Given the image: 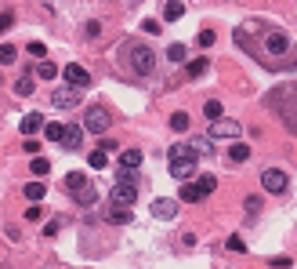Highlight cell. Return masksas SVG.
Segmentation results:
<instances>
[{
  "instance_id": "6da1fadb",
  "label": "cell",
  "mask_w": 297,
  "mask_h": 269,
  "mask_svg": "<svg viewBox=\"0 0 297 269\" xmlns=\"http://www.w3.org/2000/svg\"><path fill=\"white\" fill-rule=\"evenodd\" d=\"M268 106L279 113V120L286 124V131H293V135H297V80L279 84V88L268 95Z\"/></svg>"
},
{
  "instance_id": "7a4b0ae2",
  "label": "cell",
  "mask_w": 297,
  "mask_h": 269,
  "mask_svg": "<svg viewBox=\"0 0 297 269\" xmlns=\"http://www.w3.org/2000/svg\"><path fill=\"white\" fill-rule=\"evenodd\" d=\"M258 51H261L268 62H283V58L290 55V36H286L283 29H276V26H265V29H261ZM258 51H254V55H258Z\"/></svg>"
},
{
  "instance_id": "3957f363",
  "label": "cell",
  "mask_w": 297,
  "mask_h": 269,
  "mask_svg": "<svg viewBox=\"0 0 297 269\" xmlns=\"http://www.w3.org/2000/svg\"><path fill=\"white\" fill-rule=\"evenodd\" d=\"M109 124H112V117H109V109H105V106H91L87 113H83V128H87L91 135H105Z\"/></svg>"
},
{
  "instance_id": "277c9868",
  "label": "cell",
  "mask_w": 297,
  "mask_h": 269,
  "mask_svg": "<svg viewBox=\"0 0 297 269\" xmlns=\"http://www.w3.org/2000/svg\"><path fill=\"white\" fill-rule=\"evenodd\" d=\"M131 66H134L138 76H152V69H156V55H152V48H145V44L131 48Z\"/></svg>"
},
{
  "instance_id": "5b68a950",
  "label": "cell",
  "mask_w": 297,
  "mask_h": 269,
  "mask_svg": "<svg viewBox=\"0 0 297 269\" xmlns=\"http://www.w3.org/2000/svg\"><path fill=\"white\" fill-rule=\"evenodd\" d=\"M214 142H236L239 135H243V128L236 124V120H225V117H218L214 124H210V131H207Z\"/></svg>"
},
{
  "instance_id": "8992f818",
  "label": "cell",
  "mask_w": 297,
  "mask_h": 269,
  "mask_svg": "<svg viewBox=\"0 0 297 269\" xmlns=\"http://www.w3.org/2000/svg\"><path fill=\"white\" fill-rule=\"evenodd\" d=\"M51 106H58V109H76V106H80V88H76V84H62V88H55Z\"/></svg>"
},
{
  "instance_id": "52a82bcc",
  "label": "cell",
  "mask_w": 297,
  "mask_h": 269,
  "mask_svg": "<svg viewBox=\"0 0 297 269\" xmlns=\"http://www.w3.org/2000/svg\"><path fill=\"white\" fill-rule=\"evenodd\" d=\"M261 185H265V193H286V171L268 168V171L261 175Z\"/></svg>"
},
{
  "instance_id": "ba28073f",
  "label": "cell",
  "mask_w": 297,
  "mask_h": 269,
  "mask_svg": "<svg viewBox=\"0 0 297 269\" xmlns=\"http://www.w3.org/2000/svg\"><path fill=\"white\" fill-rule=\"evenodd\" d=\"M112 200H116V204H127V208H131V204L138 200V182H120V178H116Z\"/></svg>"
},
{
  "instance_id": "9c48e42d",
  "label": "cell",
  "mask_w": 297,
  "mask_h": 269,
  "mask_svg": "<svg viewBox=\"0 0 297 269\" xmlns=\"http://www.w3.org/2000/svg\"><path fill=\"white\" fill-rule=\"evenodd\" d=\"M62 76H65V84H76V88H91V73L83 69V66H76V62H69V66L62 69Z\"/></svg>"
},
{
  "instance_id": "30bf717a",
  "label": "cell",
  "mask_w": 297,
  "mask_h": 269,
  "mask_svg": "<svg viewBox=\"0 0 297 269\" xmlns=\"http://www.w3.org/2000/svg\"><path fill=\"white\" fill-rule=\"evenodd\" d=\"M167 168H171V175H174V178L189 182V178L196 175V157H181V160H171Z\"/></svg>"
},
{
  "instance_id": "8fae6325",
  "label": "cell",
  "mask_w": 297,
  "mask_h": 269,
  "mask_svg": "<svg viewBox=\"0 0 297 269\" xmlns=\"http://www.w3.org/2000/svg\"><path fill=\"white\" fill-rule=\"evenodd\" d=\"M152 218H163V222H171L174 215H178V200H167V197H159V200H152Z\"/></svg>"
},
{
  "instance_id": "7c38bea8",
  "label": "cell",
  "mask_w": 297,
  "mask_h": 269,
  "mask_svg": "<svg viewBox=\"0 0 297 269\" xmlns=\"http://www.w3.org/2000/svg\"><path fill=\"white\" fill-rule=\"evenodd\" d=\"M105 218L112 222V225H127V222H131V208H127V204H109V211H105Z\"/></svg>"
},
{
  "instance_id": "4fadbf2b",
  "label": "cell",
  "mask_w": 297,
  "mask_h": 269,
  "mask_svg": "<svg viewBox=\"0 0 297 269\" xmlns=\"http://www.w3.org/2000/svg\"><path fill=\"white\" fill-rule=\"evenodd\" d=\"M142 164H145V153H142V149H127L123 157H120V168H123V171H138Z\"/></svg>"
},
{
  "instance_id": "5bb4252c",
  "label": "cell",
  "mask_w": 297,
  "mask_h": 269,
  "mask_svg": "<svg viewBox=\"0 0 297 269\" xmlns=\"http://www.w3.org/2000/svg\"><path fill=\"white\" fill-rule=\"evenodd\" d=\"M185 15V4H181V0H167V4H163V18L167 22H178Z\"/></svg>"
},
{
  "instance_id": "9a60e30c",
  "label": "cell",
  "mask_w": 297,
  "mask_h": 269,
  "mask_svg": "<svg viewBox=\"0 0 297 269\" xmlns=\"http://www.w3.org/2000/svg\"><path fill=\"white\" fill-rule=\"evenodd\" d=\"M189 146H192L196 157H210V153H214V138H210V135H207V138H192Z\"/></svg>"
},
{
  "instance_id": "2e32d148",
  "label": "cell",
  "mask_w": 297,
  "mask_h": 269,
  "mask_svg": "<svg viewBox=\"0 0 297 269\" xmlns=\"http://www.w3.org/2000/svg\"><path fill=\"white\" fill-rule=\"evenodd\" d=\"M83 131H87V128H65V135H62V146H65V149H80V142H83L80 135H83Z\"/></svg>"
},
{
  "instance_id": "e0dca14e",
  "label": "cell",
  "mask_w": 297,
  "mask_h": 269,
  "mask_svg": "<svg viewBox=\"0 0 297 269\" xmlns=\"http://www.w3.org/2000/svg\"><path fill=\"white\" fill-rule=\"evenodd\" d=\"M33 131H44V117H40V113H29L22 120V135H33Z\"/></svg>"
},
{
  "instance_id": "ac0fdd59",
  "label": "cell",
  "mask_w": 297,
  "mask_h": 269,
  "mask_svg": "<svg viewBox=\"0 0 297 269\" xmlns=\"http://www.w3.org/2000/svg\"><path fill=\"white\" fill-rule=\"evenodd\" d=\"M229 160H232V164H243V160H250V146H243V142H232V149H229Z\"/></svg>"
},
{
  "instance_id": "d6986e66",
  "label": "cell",
  "mask_w": 297,
  "mask_h": 269,
  "mask_svg": "<svg viewBox=\"0 0 297 269\" xmlns=\"http://www.w3.org/2000/svg\"><path fill=\"white\" fill-rule=\"evenodd\" d=\"M178 193H181V200H185V204H196V200H203V193H199V185H196V182H185V185L178 189Z\"/></svg>"
},
{
  "instance_id": "ffe728a7",
  "label": "cell",
  "mask_w": 297,
  "mask_h": 269,
  "mask_svg": "<svg viewBox=\"0 0 297 269\" xmlns=\"http://www.w3.org/2000/svg\"><path fill=\"white\" fill-rule=\"evenodd\" d=\"M181 157H196V153H192V146H185V142H174L171 149H167V160H181Z\"/></svg>"
},
{
  "instance_id": "44dd1931",
  "label": "cell",
  "mask_w": 297,
  "mask_h": 269,
  "mask_svg": "<svg viewBox=\"0 0 297 269\" xmlns=\"http://www.w3.org/2000/svg\"><path fill=\"white\" fill-rule=\"evenodd\" d=\"M44 197H48V189H44V182H29V185H26V200L40 204V200H44Z\"/></svg>"
},
{
  "instance_id": "7402d4cb",
  "label": "cell",
  "mask_w": 297,
  "mask_h": 269,
  "mask_svg": "<svg viewBox=\"0 0 297 269\" xmlns=\"http://www.w3.org/2000/svg\"><path fill=\"white\" fill-rule=\"evenodd\" d=\"M87 164H91V168H98V171H102V168H109V149H102V146H98L91 157H87Z\"/></svg>"
},
{
  "instance_id": "603a6c76",
  "label": "cell",
  "mask_w": 297,
  "mask_h": 269,
  "mask_svg": "<svg viewBox=\"0 0 297 269\" xmlns=\"http://www.w3.org/2000/svg\"><path fill=\"white\" fill-rule=\"evenodd\" d=\"M65 185L73 189V193H80V189H87L91 182H87V178H83L80 171H69V175H65Z\"/></svg>"
},
{
  "instance_id": "cb8c5ba5",
  "label": "cell",
  "mask_w": 297,
  "mask_h": 269,
  "mask_svg": "<svg viewBox=\"0 0 297 269\" xmlns=\"http://www.w3.org/2000/svg\"><path fill=\"white\" fill-rule=\"evenodd\" d=\"M207 73V58H192V62H185V76H203Z\"/></svg>"
},
{
  "instance_id": "d4e9b609",
  "label": "cell",
  "mask_w": 297,
  "mask_h": 269,
  "mask_svg": "<svg viewBox=\"0 0 297 269\" xmlns=\"http://www.w3.org/2000/svg\"><path fill=\"white\" fill-rule=\"evenodd\" d=\"M62 135H65V124H44V138L48 142H62Z\"/></svg>"
},
{
  "instance_id": "484cf974",
  "label": "cell",
  "mask_w": 297,
  "mask_h": 269,
  "mask_svg": "<svg viewBox=\"0 0 297 269\" xmlns=\"http://www.w3.org/2000/svg\"><path fill=\"white\" fill-rule=\"evenodd\" d=\"M29 171H33L36 178H44V175L51 171V160H44V157H33V164H29Z\"/></svg>"
},
{
  "instance_id": "4316f807",
  "label": "cell",
  "mask_w": 297,
  "mask_h": 269,
  "mask_svg": "<svg viewBox=\"0 0 297 269\" xmlns=\"http://www.w3.org/2000/svg\"><path fill=\"white\" fill-rule=\"evenodd\" d=\"M36 76H44V80H55V76H58V69H55V62H40L36 69H33Z\"/></svg>"
},
{
  "instance_id": "83f0119b",
  "label": "cell",
  "mask_w": 297,
  "mask_h": 269,
  "mask_svg": "<svg viewBox=\"0 0 297 269\" xmlns=\"http://www.w3.org/2000/svg\"><path fill=\"white\" fill-rule=\"evenodd\" d=\"M73 197H76V204H83V208H87V204H95V185L80 189V193H73Z\"/></svg>"
},
{
  "instance_id": "f1b7e54d",
  "label": "cell",
  "mask_w": 297,
  "mask_h": 269,
  "mask_svg": "<svg viewBox=\"0 0 297 269\" xmlns=\"http://www.w3.org/2000/svg\"><path fill=\"white\" fill-rule=\"evenodd\" d=\"M171 128H174V131H185V128H189V113H181V109H178L174 117H171Z\"/></svg>"
},
{
  "instance_id": "f546056e",
  "label": "cell",
  "mask_w": 297,
  "mask_h": 269,
  "mask_svg": "<svg viewBox=\"0 0 297 269\" xmlns=\"http://www.w3.org/2000/svg\"><path fill=\"white\" fill-rule=\"evenodd\" d=\"M203 113H207L210 120H218V117H221V102H218V98H210V102L203 106Z\"/></svg>"
},
{
  "instance_id": "4dcf8cb0",
  "label": "cell",
  "mask_w": 297,
  "mask_h": 269,
  "mask_svg": "<svg viewBox=\"0 0 297 269\" xmlns=\"http://www.w3.org/2000/svg\"><path fill=\"white\" fill-rule=\"evenodd\" d=\"M167 58H171V62H185V44H171V48H167Z\"/></svg>"
},
{
  "instance_id": "1f68e13d",
  "label": "cell",
  "mask_w": 297,
  "mask_h": 269,
  "mask_svg": "<svg viewBox=\"0 0 297 269\" xmlns=\"http://www.w3.org/2000/svg\"><path fill=\"white\" fill-rule=\"evenodd\" d=\"M33 88H36V84H33V80H29V76H22V80H18V84H15V91H18V95H22V98H29V95H33Z\"/></svg>"
},
{
  "instance_id": "d6a6232c",
  "label": "cell",
  "mask_w": 297,
  "mask_h": 269,
  "mask_svg": "<svg viewBox=\"0 0 297 269\" xmlns=\"http://www.w3.org/2000/svg\"><path fill=\"white\" fill-rule=\"evenodd\" d=\"M15 58H18V51H15L11 44H4V51H0V62H4V66H11Z\"/></svg>"
},
{
  "instance_id": "836d02e7",
  "label": "cell",
  "mask_w": 297,
  "mask_h": 269,
  "mask_svg": "<svg viewBox=\"0 0 297 269\" xmlns=\"http://www.w3.org/2000/svg\"><path fill=\"white\" fill-rule=\"evenodd\" d=\"M196 44H199V48H210V44H214V29H203V33L196 36Z\"/></svg>"
},
{
  "instance_id": "e575fe53",
  "label": "cell",
  "mask_w": 297,
  "mask_h": 269,
  "mask_svg": "<svg viewBox=\"0 0 297 269\" xmlns=\"http://www.w3.org/2000/svg\"><path fill=\"white\" fill-rule=\"evenodd\" d=\"M229 251H232V255H243V251H246L243 237H229Z\"/></svg>"
},
{
  "instance_id": "d590c367",
  "label": "cell",
  "mask_w": 297,
  "mask_h": 269,
  "mask_svg": "<svg viewBox=\"0 0 297 269\" xmlns=\"http://www.w3.org/2000/svg\"><path fill=\"white\" fill-rule=\"evenodd\" d=\"M26 51H29L33 58H44V55H48V48H44V44H40V40H33V44H29Z\"/></svg>"
},
{
  "instance_id": "8d00e7d4",
  "label": "cell",
  "mask_w": 297,
  "mask_h": 269,
  "mask_svg": "<svg viewBox=\"0 0 297 269\" xmlns=\"http://www.w3.org/2000/svg\"><path fill=\"white\" fill-rule=\"evenodd\" d=\"M40 215H44V208H40V204H33V208L26 211V222H40Z\"/></svg>"
},
{
  "instance_id": "74e56055",
  "label": "cell",
  "mask_w": 297,
  "mask_h": 269,
  "mask_svg": "<svg viewBox=\"0 0 297 269\" xmlns=\"http://www.w3.org/2000/svg\"><path fill=\"white\" fill-rule=\"evenodd\" d=\"M98 146H102V149H109V153H112V149H116V138H112V135H102V138H98Z\"/></svg>"
},
{
  "instance_id": "f35d334b",
  "label": "cell",
  "mask_w": 297,
  "mask_h": 269,
  "mask_svg": "<svg viewBox=\"0 0 297 269\" xmlns=\"http://www.w3.org/2000/svg\"><path fill=\"white\" fill-rule=\"evenodd\" d=\"M246 211L258 215V211H261V200H258V197H246Z\"/></svg>"
},
{
  "instance_id": "ab89813d",
  "label": "cell",
  "mask_w": 297,
  "mask_h": 269,
  "mask_svg": "<svg viewBox=\"0 0 297 269\" xmlns=\"http://www.w3.org/2000/svg\"><path fill=\"white\" fill-rule=\"evenodd\" d=\"M26 153H29V157H36V153H40V142H36V138H26Z\"/></svg>"
},
{
  "instance_id": "60d3db41",
  "label": "cell",
  "mask_w": 297,
  "mask_h": 269,
  "mask_svg": "<svg viewBox=\"0 0 297 269\" xmlns=\"http://www.w3.org/2000/svg\"><path fill=\"white\" fill-rule=\"evenodd\" d=\"M98 29H102V26H98V22H95V18H91V22H87V26H83V33H87V36H98Z\"/></svg>"
},
{
  "instance_id": "b9f144b4",
  "label": "cell",
  "mask_w": 297,
  "mask_h": 269,
  "mask_svg": "<svg viewBox=\"0 0 297 269\" xmlns=\"http://www.w3.org/2000/svg\"><path fill=\"white\" fill-rule=\"evenodd\" d=\"M11 22H15V15H11V11H4V18H0V29H11Z\"/></svg>"
}]
</instances>
